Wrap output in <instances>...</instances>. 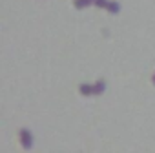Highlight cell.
Listing matches in <instances>:
<instances>
[{
  "label": "cell",
  "instance_id": "1",
  "mask_svg": "<svg viewBox=\"0 0 155 153\" xmlns=\"http://www.w3.org/2000/svg\"><path fill=\"white\" fill-rule=\"evenodd\" d=\"M20 142H22V148H26V149H29L33 146V138L28 129H20Z\"/></svg>",
  "mask_w": 155,
  "mask_h": 153
},
{
  "label": "cell",
  "instance_id": "7",
  "mask_svg": "<svg viewBox=\"0 0 155 153\" xmlns=\"http://www.w3.org/2000/svg\"><path fill=\"white\" fill-rule=\"evenodd\" d=\"M151 82H153V84H155V75H153V79H151Z\"/></svg>",
  "mask_w": 155,
  "mask_h": 153
},
{
  "label": "cell",
  "instance_id": "3",
  "mask_svg": "<svg viewBox=\"0 0 155 153\" xmlns=\"http://www.w3.org/2000/svg\"><path fill=\"white\" fill-rule=\"evenodd\" d=\"M93 2H95V0H75V8L77 9H82L86 6H91Z\"/></svg>",
  "mask_w": 155,
  "mask_h": 153
},
{
  "label": "cell",
  "instance_id": "5",
  "mask_svg": "<svg viewBox=\"0 0 155 153\" xmlns=\"http://www.w3.org/2000/svg\"><path fill=\"white\" fill-rule=\"evenodd\" d=\"M104 88H106V86H104V82H102V80H97V82H95V95L102 93V91H104Z\"/></svg>",
  "mask_w": 155,
  "mask_h": 153
},
{
  "label": "cell",
  "instance_id": "4",
  "mask_svg": "<svg viewBox=\"0 0 155 153\" xmlns=\"http://www.w3.org/2000/svg\"><path fill=\"white\" fill-rule=\"evenodd\" d=\"M106 9H108V11H110V13H119V9H120V6H119V4H117V2H110V4H108V8H106Z\"/></svg>",
  "mask_w": 155,
  "mask_h": 153
},
{
  "label": "cell",
  "instance_id": "6",
  "mask_svg": "<svg viewBox=\"0 0 155 153\" xmlns=\"http://www.w3.org/2000/svg\"><path fill=\"white\" fill-rule=\"evenodd\" d=\"M93 4H95L97 8H104V9H106L110 2H108V0H95V2H93Z\"/></svg>",
  "mask_w": 155,
  "mask_h": 153
},
{
  "label": "cell",
  "instance_id": "2",
  "mask_svg": "<svg viewBox=\"0 0 155 153\" xmlns=\"http://www.w3.org/2000/svg\"><path fill=\"white\" fill-rule=\"evenodd\" d=\"M81 93L82 95H95V86H90V84H81Z\"/></svg>",
  "mask_w": 155,
  "mask_h": 153
}]
</instances>
